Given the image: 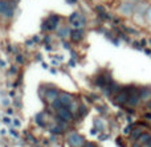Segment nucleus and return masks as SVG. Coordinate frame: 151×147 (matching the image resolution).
Here are the masks:
<instances>
[{"label":"nucleus","mask_w":151,"mask_h":147,"mask_svg":"<svg viewBox=\"0 0 151 147\" xmlns=\"http://www.w3.org/2000/svg\"><path fill=\"white\" fill-rule=\"evenodd\" d=\"M13 8H15V3L4 1L0 0V15H3L4 17L11 19L13 16Z\"/></svg>","instance_id":"obj_1"},{"label":"nucleus","mask_w":151,"mask_h":147,"mask_svg":"<svg viewBox=\"0 0 151 147\" xmlns=\"http://www.w3.org/2000/svg\"><path fill=\"white\" fill-rule=\"evenodd\" d=\"M129 95H130V93H129L127 87H122V89L114 95V102L118 103V105H127Z\"/></svg>","instance_id":"obj_2"},{"label":"nucleus","mask_w":151,"mask_h":147,"mask_svg":"<svg viewBox=\"0 0 151 147\" xmlns=\"http://www.w3.org/2000/svg\"><path fill=\"white\" fill-rule=\"evenodd\" d=\"M135 5L137 4H134L131 1H123L119 7V11L125 16H133L134 12H135Z\"/></svg>","instance_id":"obj_3"},{"label":"nucleus","mask_w":151,"mask_h":147,"mask_svg":"<svg viewBox=\"0 0 151 147\" xmlns=\"http://www.w3.org/2000/svg\"><path fill=\"white\" fill-rule=\"evenodd\" d=\"M58 21H60V17H58L57 15H50L49 17H48V20L44 21V27H42V28L49 29V31H53V29L57 28Z\"/></svg>","instance_id":"obj_4"},{"label":"nucleus","mask_w":151,"mask_h":147,"mask_svg":"<svg viewBox=\"0 0 151 147\" xmlns=\"http://www.w3.org/2000/svg\"><path fill=\"white\" fill-rule=\"evenodd\" d=\"M68 143L72 147H81L83 145V137H81L77 133H72L68 137Z\"/></svg>","instance_id":"obj_5"},{"label":"nucleus","mask_w":151,"mask_h":147,"mask_svg":"<svg viewBox=\"0 0 151 147\" xmlns=\"http://www.w3.org/2000/svg\"><path fill=\"white\" fill-rule=\"evenodd\" d=\"M58 100H60L63 108H69V106L73 103V95L66 93V92H63V93H60V95H58Z\"/></svg>","instance_id":"obj_6"},{"label":"nucleus","mask_w":151,"mask_h":147,"mask_svg":"<svg viewBox=\"0 0 151 147\" xmlns=\"http://www.w3.org/2000/svg\"><path fill=\"white\" fill-rule=\"evenodd\" d=\"M139 94H141L142 102H149L151 100V87H139Z\"/></svg>","instance_id":"obj_7"},{"label":"nucleus","mask_w":151,"mask_h":147,"mask_svg":"<svg viewBox=\"0 0 151 147\" xmlns=\"http://www.w3.org/2000/svg\"><path fill=\"white\" fill-rule=\"evenodd\" d=\"M58 117H61L63 119H65L66 122L72 121V118H73V115H72V111L69 110V108H61L58 109Z\"/></svg>","instance_id":"obj_8"},{"label":"nucleus","mask_w":151,"mask_h":147,"mask_svg":"<svg viewBox=\"0 0 151 147\" xmlns=\"http://www.w3.org/2000/svg\"><path fill=\"white\" fill-rule=\"evenodd\" d=\"M70 23H72V27H73L74 29H81L83 25H85V17L78 15V17H76L74 20L70 21Z\"/></svg>","instance_id":"obj_9"},{"label":"nucleus","mask_w":151,"mask_h":147,"mask_svg":"<svg viewBox=\"0 0 151 147\" xmlns=\"http://www.w3.org/2000/svg\"><path fill=\"white\" fill-rule=\"evenodd\" d=\"M82 37H83L82 29H74V31L70 32V39L73 40V41H76V42L81 41V40H82Z\"/></svg>","instance_id":"obj_10"},{"label":"nucleus","mask_w":151,"mask_h":147,"mask_svg":"<svg viewBox=\"0 0 151 147\" xmlns=\"http://www.w3.org/2000/svg\"><path fill=\"white\" fill-rule=\"evenodd\" d=\"M58 95H60V93H58L56 89H49L47 92V95H45V97H47V100L49 101V102H53V101H56L58 98Z\"/></svg>","instance_id":"obj_11"},{"label":"nucleus","mask_w":151,"mask_h":147,"mask_svg":"<svg viewBox=\"0 0 151 147\" xmlns=\"http://www.w3.org/2000/svg\"><path fill=\"white\" fill-rule=\"evenodd\" d=\"M151 139V135L150 134H147V133H143V134L139 137V139H138V142L141 143V145H146L147 142Z\"/></svg>","instance_id":"obj_12"},{"label":"nucleus","mask_w":151,"mask_h":147,"mask_svg":"<svg viewBox=\"0 0 151 147\" xmlns=\"http://www.w3.org/2000/svg\"><path fill=\"white\" fill-rule=\"evenodd\" d=\"M143 134V131L142 130H139V129H135V130H133V131L130 133V137H131V139H134V141H138L139 139V137Z\"/></svg>","instance_id":"obj_13"},{"label":"nucleus","mask_w":151,"mask_h":147,"mask_svg":"<svg viewBox=\"0 0 151 147\" xmlns=\"http://www.w3.org/2000/svg\"><path fill=\"white\" fill-rule=\"evenodd\" d=\"M58 36L63 37V39L70 37V31H69V28H61L60 31H58Z\"/></svg>","instance_id":"obj_14"},{"label":"nucleus","mask_w":151,"mask_h":147,"mask_svg":"<svg viewBox=\"0 0 151 147\" xmlns=\"http://www.w3.org/2000/svg\"><path fill=\"white\" fill-rule=\"evenodd\" d=\"M78 113H80V117H85L86 114H88V109H86V106L81 105L80 108H78Z\"/></svg>","instance_id":"obj_15"},{"label":"nucleus","mask_w":151,"mask_h":147,"mask_svg":"<svg viewBox=\"0 0 151 147\" xmlns=\"http://www.w3.org/2000/svg\"><path fill=\"white\" fill-rule=\"evenodd\" d=\"M146 21L149 25H151V4H149L147 11H146Z\"/></svg>","instance_id":"obj_16"},{"label":"nucleus","mask_w":151,"mask_h":147,"mask_svg":"<svg viewBox=\"0 0 151 147\" xmlns=\"http://www.w3.org/2000/svg\"><path fill=\"white\" fill-rule=\"evenodd\" d=\"M94 125H96V129H98L99 131H104L105 126H104V123H102L99 119H96V121H94Z\"/></svg>","instance_id":"obj_17"},{"label":"nucleus","mask_w":151,"mask_h":147,"mask_svg":"<svg viewBox=\"0 0 151 147\" xmlns=\"http://www.w3.org/2000/svg\"><path fill=\"white\" fill-rule=\"evenodd\" d=\"M36 122H37V125H40V126H45V122H44V119H42V113L36 115Z\"/></svg>","instance_id":"obj_18"},{"label":"nucleus","mask_w":151,"mask_h":147,"mask_svg":"<svg viewBox=\"0 0 151 147\" xmlns=\"http://www.w3.org/2000/svg\"><path fill=\"white\" fill-rule=\"evenodd\" d=\"M63 130H64V127L60 126V125H57V126L52 127V133H53V134H60V133H63Z\"/></svg>","instance_id":"obj_19"},{"label":"nucleus","mask_w":151,"mask_h":147,"mask_svg":"<svg viewBox=\"0 0 151 147\" xmlns=\"http://www.w3.org/2000/svg\"><path fill=\"white\" fill-rule=\"evenodd\" d=\"M78 15H80V13H78V12H73V13H72V15H70V16H69V21L74 20V19H76V17H78Z\"/></svg>","instance_id":"obj_20"},{"label":"nucleus","mask_w":151,"mask_h":147,"mask_svg":"<svg viewBox=\"0 0 151 147\" xmlns=\"http://www.w3.org/2000/svg\"><path fill=\"white\" fill-rule=\"evenodd\" d=\"M130 133H131V126H127L123 130V134H130Z\"/></svg>","instance_id":"obj_21"},{"label":"nucleus","mask_w":151,"mask_h":147,"mask_svg":"<svg viewBox=\"0 0 151 147\" xmlns=\"http://www.w3.org/2000/svg\"><path fill=\"white\" fill-rule=\"evenodd\" d=\"M16 61H17V62H20V64H23L24 62L23 56H17V57H16Z\"/></svg>","instance_id":"obj_22"},{"label":"nucleus","mask_w":151,"mask_h":147,"mask_svg":"<svg viewBox=\"0 0 151 147\" xmlns=\"http://www.w3.org/2000/svg\"><path fill=\"white\" fill-rule=\"evenodd\" d=\"M20 121H19V119H13V126H16V127H19L20 126Z\"/></svg>","instance_id":"obj_23"},{"label":"nucleus","mask_w":151,"mask_h":147,"mask_svg":"<svg viewBox=\"0 0 151 147\" xmlns=\"http://www.w3.org/2000/svg\"><path fill=\"white\" fill-rule=\"evenodd\" d=\"M11 121H12V119H11V118H7V117H5V118L3 119V122H4V123H8V125L11 123Z\"/></svg>","instance_id":"obj_24"},{"label":"nucleus","mask_w":151,"mask_h":147,"mask_svg":"<svg viewBox=\"0 0 151 147\" xmlns=\"http://www.w3.org/2000/svg\"><path fill=\"white\" fill-rule=\"evenodd\" d=\"M83 147H96L93 145V143H85V145H83Z\"/></svg>","instance_id":"obj_25"},{"label":"nucleus","mask_w":151,"mask_h":147,"mask_svg":"<svg viewBox=\"0 0 151 147\" xmlns=\"http://www.w3.org/2000/svg\"><path fill=\"white\" fill-rule=\"evenodd\" d=\"M97 131H98V130H97V129H91L90 134H91V135H96V134H97Z\"/></svg>","instance_id":"obj_26"},{"label":"nucleus","mask_w":151,"mask_h":147,"mask_svg":"<svg viewBox=\"0 0 151 147\" xmlns=\"http://www.w3.org/2000/svg\"><path fill=\"white\" fill-rule=\"evenodd\" d=\"M9 133H11V134H12V135H13V137H17V133H16V131H15V130H11V131H9Z\"/></svg>","instance_id":"obj_27"},{"label":"nucleus","mask_w":151,"mask_h":147,"mask_svg":"<svg viewBox=\"0 0 151 147\" xmlns=\"http://www.w3.org/2000/svg\"><path fill=\"white\" fill-rule=\"evenodd\" d=\"M69 65H70V66H74V65H76L74 60H70V61H69Z\"/></svg>","instance_id":"obj_28"},{"label":"nucleus","mask_w":151,"mask_h":147,"mask_svg":"<svg viewBox=\"0 0 151 147\" xmlns=\"http://www.w3.org/2000/svg\"><path fill=\"white\" fill-rule=\"evenodd\" d=\"M133 147H141V143H139V142L134 143V146H133Z\"/></svg>","instance_id":"obj_29"},{"label":"nucleus","mask_w":151,"mask_h":147,"mask_svg":"<svg viewBox=\"0 0 151 147\" xmlns=\"http://www.w3.org/2000/svg\"><path fill=\"white\" fill-rule=\"evenodd\" d=\"M146 147H151V139H150V141H149V142H147V143H146Z\"/></svg>","instance_id":"obj_30"},{"label":"nucleus","mask_w":151,"mask_h":147,"mask_svg":"<svg viewBox=\"0 0 151 147\" xmlns=\"http://www.w3.org/2000/svg\"><path fill=\"white\" fill-rule=\"evenodd\" d=\"M12 109H8V110H7V114H12Z\"/></svg>","instance_id":"obj_31"},{"label":"nucleus","mask_w":151,"mask_h":147,"mask_svg":"<svg viewBox=\"0 0 151 147\" xmlns=\"http://www.w3.org/2000/svg\"><path fill=\"white\" fill-rule=\"evenodd\" d=\"M66 1L70 3V4H72V3H76V0H66Z\"/></svg>","instance_id":"obj_32"},{"label":"nucleus","mask_w":151,"mask_h":147,"mask_svg":"<svg viewBox=\"0 0 151 147\" xmlns=\"http://www.w3.org/2000/svg\"><path fill=\"white\" fill-rule=\"evenodd\" d=\"M133 1H135V3H142L143 0H133Z\"/></svg>","instance_id":"obj_33"},{"label":"nucleus","mask_w":151,"mask_h":147,"mask_svg":"<svg viewBox=\"0 0 151 147\" xmlns=\"http://www.w3.org/2000/svg\"><path fill=\"white\" fill-rule=\"evenodd\" d=\"M147 42H149V45H150V48H151V39L149 40V41H147Z\"/></svg>","instance_id":"obj_34"},{"label":"nucleus","mask_w":151,"mask_h":147,"mask_svg":"<svg viewBox=\"0 0 151 147\" xmlns=\"http://www.w3.org/2000/svg\"><path fill=\"white\" fill-rule=\"evenodd\" d=\"M13 1H16V0H13Z\"/></svg>","instance_id":"obj_35"}]
</instances>
